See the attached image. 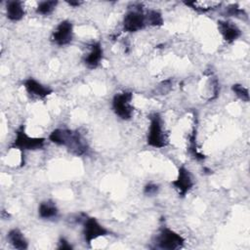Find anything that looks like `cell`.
<instances>
[{"mask_svg": "<svg viewBox=\"0 0 250 250\" xmlns=\"http://www.w3.org/2000/svg\"><path fill=\"white\" fill-rule=\"evenodd\" d=\"M49 140L58 145L67 147V149L77 155L86 154L89 146L86 140L78 131H73L69 129H55L51 132Z\"/></svg>", "mask_w": 250, "mask_h": 250, "instance_id": "cell-1", "label": "cell"}, {"mask_svg": "<svg viewBox=\"0 0 250 250\" xmlns=\"http://www.w3.org/2000/svg\"><path fill=\"white\" fill-rule=\"evenodd\" d=\"M149 127L146 137L148 146L155 148H163L168 146L169 139L163 127V121L158 113H153L149 117Z\"/></svg>", "mask_w": 250, "mask_h": 250, "instance_id": "cell-2", "label": "cell"}, {"mask_svg": "<svg viewBox=\"0 0 250 250\" xmlns=\"http://www.w3.org/2000/svg\"><path fill=\"white\" fill-rule=\"evenodd\" d=\"M133 94L131 92H122L116 94L112 99V109L116 116L122 120H129L133 116L134 107L132 105Z\"/></svg>", "mask_w": 250, "mask_h": 250, "instance_id": "cell-3", "label": "cell"}, {"mask_svg": "<svg viewBox=\"0 0 250 250\" xmlns=\"http://www.w3.org/2000/svg\"><path fill=\"white\" fill-rule=\"evenodd\" d=\"M156 246L164 250H177L184 246L185 238L178 232L168 228L160 229L156 236Z\"/></svg>", "mask_w": 250, "mask_h": 250, "instance_id": "cell-4", "label": "cell"}, {"mask_svg": "<svg viewBox=\"0 0 250 250\" xmlns=\"http://www.w3.org/2000/svg\"><path fill=\"white\" fill-rule=\"evenodd\" d=\"M44 145H45L44 138L30 137L25 133L24 129L21 127L16 133V138L12 144V147L20 149L22 152L25 150L42 149Z\"/></svg>", "mask_w": 250, "mask_h": 250, "instance_id": "cell-5", "label": "cell"}, {"mask_svg": "<svg viewBox=\"0 0 250 250\" xmlns=\"http://www.w3.org/2000/svg\"><path fill=\"white\" fill-rule=\"evenodd\" d=\"M109 232L102 226L99 221L94 217H85L83 220V236L88 245L101 236H105Z\"/></svg>", "mask_w": 250, "mask_h": 250, "instance_id": "cell-6", "label": "cell"}, {"mask_svg": "<svg viewBox=\"0 0 250 250\" xmlns=\"http://www.w3.org/2000/svg\"><path fill=\"white\" fill-rule=\"evenodd\" d=\"M146 25V14L141 8H133L129 10L123 18V28L127 32H137L144 29Z\"/></svg>", "mask_w": 250, "mask_h": 250, "instance_id": "cell-7", "label": "cell"}, {"mask_svg": "<svg viewBox=\"0 0 250 250\" xmlns=\"http://www.w3.org/2000/svg\"><path fill=\"white\" fill-rule=\"evenodd\" d=\"M73 25L69 21H61L52 33V41L58 46H65L73 40Z\"/></svg>", "mask_w": 250, "mask_h": 250, "instance_id": "cell-8", "label": "cell"}, {"mask_svg": "<svg viewBox=\"0 0 250 250\" xmlns=\"http://www.w3.org/2000/svg\"><path fill=\"white\" fill-rule=\"evenodd\" d=\"M171 184L176 188L180 196H186L194 185L191 173L185 166H181L179 168L178 176Z\"/></svg>", "mask_w": 250, "mask_h": 250, "instance_id": "cell-9", "label": "cell"}, {"mask_svg": "<svg viewBox=\"0 0 250 250\" xmlns=\"http://www.w3.org/2000/svg\"><path fill=\"white\" fill-rule=\"evenodd\" d=\"M218 29L228 43H232L241 36L238 26L229 21H218Z\"/></svg>", "mask_w": 250, "mask_h": 250, "instance_id": "cell-10", "label": "cell"}, {"mask_svg": "<svg viewBox=\"0 0 250 250\" xmlns=\"http://www.w3.org/2000/svg\"><path fill=\"white\" fill-rule=\"evenodd\" d=\"M103 57H104V50H103L102 44L100 42H94L90 46V51L84 57L83 62L88 68L94 69L100 65L103 60Z\"/></svg>", "mask_w": 250, "mask_h": 250, "instance_id": "cell-11", "label": "cell"}, {"mask_svg": "<svg viewBox=\"0 0 250 250\" xmlns=\"http://www.w3.org/2000/svg\"><path fill=\"white\" fill-rule=\"evenodd\" d=\"M24 88L29 95L40 99H44L53 93V90L50 87L41 84L34 78L26 79L24 81Z\"/></svg>", "mask_w": 250, "mask_h": 250, "instance_id": "cell-12", "label": "cell"}, {"mask_svg": "<svg viewBox=\"0 0 250 250\" xmlns=\"http://www.w3.org/2000/svg\"><path fill=\"white\" fill-rule=\"evenodd\" d=\"M7 18L12 21H21L24 17V9L21 1H9L6 4Z\"/></svg>", "mask_w": 250, "mask_h": 250, "instance_id": "cell-13", "label": "cell"}, {"mask_svg": "<svg viewBox=\"0 0 250 250\" xmlns=\"http://www.w3.org/2000/svg\"><path fill=\"white\" fill-rule=\"evenodd\" d=\"M10 244L19 250H25L28 248V242L24 237L23 233L19 229H13L8 232L7 235Z\"/></svg>", "mask_w": 250, "mask_h": 250, "instance_id": "cell-14", "label": "cell"}, {"mask_svg": "<svg viewBox=\"0 0 250 250\" xmlns=\"http://www.w3.org/2000/svg\"><path fill=\"white\" fill-rule=\"evenodd\" d=\"M59 209L56 204L51 200L43 201L39 204L38 207V215L42 219H54L58 216Z\"/></svg>", "mask_w": 250, "mask_h": 250, "instance_id": "cell-15", "label": "cell"}, {"mask_svg": "<svg viewBox=\"0 0 250 250\" xmlns=\"http://www.w3.org/2000/svg\"><path fill=\"white\" fill-rule=\"evenodd\" d=\"M186 5L190 6L191 8H193L196 11H200V12H208L216 7H218L220 5V2H215V1H203V2H199V1H190V2H186Z\"/></svg>", "mask_w": 250, "mask_h": 250, "instance_id": "cell-16", "label": "cell"}, {"mask_svg": "<svg viewBox=\"0 0 250 250\" xmlns=\"http://www.w3.org/2000/svg\"><path fill=\"white\" fill-rule=\"evenodd\" d=\"M146 24L152 26H161L164 22L162 15L156 10H148L146 14Z\"/></svg>", "mask_w": 250, "mask_h": 250, "instance_id": "cell-17", "label": "cell"}, {"mask_svg": "<svg viewBox=\"0 0 250 250\" xmlns=\"http://www.w3.org/2000/svg\"><path fill=\"white\" fill-rule=\"evenodd\" d=\"M58 5V1H43L36 8V12L43 16H48L53 13Z\"/></svg>", "mask_w": 250, "mask_h": 250, "instance_id": "cell-18", "label": "cell"}, {"mask_svg": "<svg viewBox=\"0 0 250 250\" xmlns=\"http://www.w3.org/2000/svg\"><path fill=\"white\" fill-rule=\"evenodd\" d=\"M188 150L190 154L196 159V160H203L205 156L199 152L197 149V145H196V138H195V132L193 131L190 136H189V141H188Z\"/></svg>", "mask_w": 250, "mask_h": 250, "instance_id": "cell-19", "label": "cell"}, {"mask_svg": "<svg viewBox=\"0 0 250 250\" xmlns=\"http://www.w3.org/2000/svg\"><path fill=\"white\" fill-rule=\"evenodd\" d=\"M232 92L235 94V96L242 100L243 102H249V92L248 89L245 88L243 85L241 84H233L231 87Z\"/></svg>", "mask_w": 250, "mask_h": 250, "instance_id": "cell-20", "label": "cell"}, {"mask_svg": "<svg viewBox=\"0 0 250 250\" xmlns=\"http://www.w3.org/2000/svg\"><path fill=\"white\" fill-rule=\"evenodd\" d=\"M227 14L229 16H233V17H246V14L242 9L237 7L236 5H230L227 8Z\"/></svg>", "mask_w": 250, "mask_h": 250, "instance_id": "cell-21", "label": "cell"}, {"mask_svg": "<svg viewBox=\"0 0 250 250\" xmlns=\"http://www.w3.org/2000/svg\"><path fill=\"white\" fill-rule=\"evenodd\" d=\"M158 190H159L158 186L155 185V184H152V183H149V184L146 185L145 188H144V193L147 196H152V195L157 194Z\"/></svg>", "mask_w": 250, "mask_h": 250, "instance_id": "cell-22", "label": "cell"}, {"mask_svg": "<svg viewBox=\"0 0 250 250\" xmlns=\"http://www.w3.org/2000/svg\"><path fill=\"white\" fill-rule=\"evenodd\" d=\"M72 248H73L72 245L64 237H61L60 238L58 249H61V250H71Z\"/></svg>", "mask_w": 250, "mask_h": 250, "instance_id": "cell-23", "label": "cell"}, {"mask_svg": "<svg viewBox=\"0 0 250 250\" xmlns=\"http://www.w3.org/2000/svg\"><path fill=\"white\" fill-rule=\"evenodd\" d=\"M67 3L70 5V6H79L80 4H81V2H78V1H76V2H74V1H67Z\"/></svg>", "mask_w": 250, "mask_h": 250, "instance_id": "cell-24", "label": "cell"}]
</instances>
